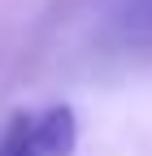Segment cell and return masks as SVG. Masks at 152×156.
<instances>
[{"instance_id":"6da1fadb","label":"cell","mask_w":152,"mask_h":156,"mask_svg":"<svg viewBox=\"0 0 152 156\" xmlns=\"http://www.w3.org/2000/svg\"><path fill=\"white\" fill-rule=\"evenodd\" d=\"M78 117L70 104L17 108L0 130V156H74Z\"/></svg>"},{"instance_id":"7a4b0ae2","label":"cell","mask_w":152,"mask_h":156,"mask_svg":"<svg viewBox=\"0 0 152 156\" xmlns=\"http://www.w3.org/2000/svg\"><path fill=\"white\" fill-rule=\"evenodd\" d=\"M109 30L118 44L152 52V0H113L109 9Z\"/></svg>"}]
</instances>
